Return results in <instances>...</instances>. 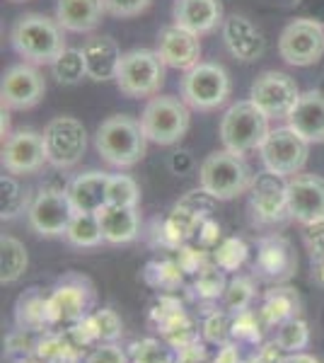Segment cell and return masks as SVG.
Listing matches in <instances>:
<instances>
[{"mask_svg": "<svg viewBox=\"0 0 324 363\" xmlns=\"http://www.w3.org/2000/svg\"><path fill=\"white\" fill-rule=\"evenodd\" d=\"M10 44L15 54L34 66H51L66 46V29L58 25L56 17L27 13L17 17L10 27Z\"/></svg>", "mask_w": 324, "mask_h": 363, "instance_id": "1", "label": "cell"}, {"mask_svg": "<svg viewBox=\"0 0 324 363\" xmlns=\"http://www.w3.org/2000/svg\"><path fill=\"white\" fill-rule=\"evenodd\" d=\"M148 138L140 121L128 114H114L104 119L95 131V150L107 165L128 169L145 157Z\"/></svg>", "mask_w": 324, "mask_h": 363, "instance_id": "2", "label": "cell"}, {"mask_svg": "<svg viewBox=\"0 0 324 363\" xmlns=\"http://www.w3.org/2000/svg\"><path fill=\"white\" fill-rule=\"evenodd\" d=\"M255 184V174L247 165L245 155L233 150H216L206 155L199 165V186L216 201H233L247 194Z\"/></svg>", "mask_w": 324, "mask_h": 363, "instance_id": "3", "label": "cell"}, {"mask_svg": "<svg viewBox=\"0 0 324 363\" xmlns=\"http://www.w3.org/2000/svg\"><path fill=\"white\" fill-rule=\"evenodd\" d=\"M269 121H271L269 116L252 99H238L220 116L218 133H220L223 148L233 150L238 155H247L252 150H259L271 133Z\"/></svg>", "mask_w": 324, "mask_h": 363, "instance_id": "4", "label": "cell"}, {"mask_svg": "<svg viewBox=\"0 0 324 363\" xmlns=\"http://www.w3.org/2000/svg\"><path fill=\"white\" fill-rule=\"evenodd\" d=\"M138 121L148 143L177 145L191 126V107L181 97L155 95L145 102Z\"/></svg>", "mask_w": 324, "mask_h": 363, "instance_id": "5", "label": "cell"}, {"mask_svg": "<svg viewBox=\"0 0 324 363\" xmlns=\"http://www.w3.org/2000/svg\"><path fill=\"white\" fill-rule=\"evenodd\" d=\"M164 63L155 49H131L123 51L114 83L121 95L131 99H150L160 95L164 83Z\"/></svg>", "mask_w": 324, "mask_h": 363, "instance_id": "6", "label": "cell"}, {"mask_svg": "<svg viewBox=\"0 0 324 363\" xmlns=\"http://www.w3.org/2000/svg\"><path fill=\"white\" fill-rule=\"evenodd\" d=\"M95 286L87 277L80 274H66L56 281V286L49 291V318L51 330L58 327H73L87 315L95 313Z\"/></svg>", "mask_w": 324, "mask_h": 363, "instance_id": "7", "label": "cell"}, {"mask_svg": "<svg viewBox=\"0 0 324 363\" xmlns=\"http://www.w3.org/2000/svg\"><path fill=\"white\" fill-rule=\"evenodd\" d=\"M179 92L194 112H216L230 99L233 83H230V73L220 63L201 61L184 73Z\"/></svg>", "mask_w": 324, "mask_h": 363, "instance_id": "8", "label": "cell"}, {"mask_svg": "<svg viewBox=\"0 0 324 363\" xmlns=\"http://www.w3.org/2000/svg\"><path fill=\"white\" fill-rule=\"evenodd\" d=\"M310 140H305L298 131H293L291 126H279L271 128V133L264 140V145L259 148L262 155V165L267 172L276 174L281 179H291L300 174L308 165L310 155Z\"/></svg>", "mask_w": 324, "mask_h": 363, "instance_id": "9", "label": "cell"}, {"mask_svg": "<svg viewBox=\"0 0 324 363\" xmlns=\"http://www.w3.org/2000/svg\"><path fill=\"white\" fill-rule=\"evenodd\" d=\"M41 133H44L46 157L51 167L70 169L85 157L87 128L75 116H54Z\"/></svg>", "mask_w": 324, "mask_h": 363, "instance_id": "10", "label": "cell"}, {"mask_svg": "<svg viewBox=\"0 0 324 363\" xmlns=\"http://www.w3.org/2000/svg\"><path fill=\"white\" fill-rule=\"evenodd\" d=\"M279 56L296 68L320 63L324 56V27L310 17L291 20L279 37Z\"/></svg>", "mask_w": 324, "mask_h": 363, "instance_id": "11", "label": "cell"}, {"mask_svg": "<svg viewBox=\"0 0 324 363\" xmlns=\"http://www.w3.org/2000/svg\"><path fill=\"white\" fill-rule=\"evenodd\" d=\"M300 95L298 83L284 70H264L250 87V99L269 119H288Z\"/></svg>", "mask_w": 324, "mask_h": 363, "instance_id": "12", "label": "cell"}, {"mask_svg": "<svg viewBox=\"0 0 324 363\" xmlns=\"http://www.w3.org/2000/svg\"><path fill=\"white\" fill-rule=\"evenodd\" d=\"M75 216L68 191L41 186L27 211V223L41 238H63Z\"/></svg>", "mask_w": 324, "mask_h": 363, "instance_id": "13", "label": "cell"}, {"mask_svg": "<svg viewBox=\"0 0 324 363\" xmlns=\"http://www.w3.org/2000/svg\"><path fill=\"white\" fill-rule=\"evenodd\" d=\"M49 165L44 145V133L34 128H17L3 138V169L15 177L37 174Z\"/></svg>", "mask_w": 324, "mask_h": 363, "instance_id": "14", "label": "cell"}, {"mask_svg": "<svg viewBox=\"0 0 324 363\" xmlns=\"http://www.w3.org/2000/svg\"><path fill=\"white\" fill-rule=\"evenodd\" d=\"M46 95V80L39 73L34 63H15L3 73V83H0V99H3L5 109H15V112H25L32 109L44 99Z\"/></svg>", "mask_w": 324, "mask_h": 363, "instance_id": "15", "label": "cell"}, {"mask_svg": "<svg viewBox=\"0 0 324 363\" xmlns=\"http://www.w3.org/2000/svg\"><path fill=\"white\" fill-rule=\"evenodd\" d=\"M288 213L303 225H315L324 220V177L300 172L286 179Z\"/></svg>", "mask_w": 324, "mask_h": 363, "instance_id": "16", "label": "cell"}, {"mask_svg": "<svg viewBox=\"0 0 324 363\" xmlns=\"http://www.w3.org/2000/svg\"><path fill=\"white\" fill-rule=\"evenodd\" d=\"M155 51L167 68L186 73L201 63V37L172 22L169 27L160 29Z\"/></svg>", "mask_w": 324, "mask_h": 363, "instance_id": "17", "label": "cell"}, {"mask_svg": "<svg viewBox=\"0 0 324 363\" xmlns=\"http://www.w3.org/2000/svg\"><path fill=\"white\" fill-rule=\"evenodd\" d=\"M250 206L259 223H281L284 218H291L286 199V179L276 177L264 169V174L255 177V184L250 189Z\"/></svg>", "mask_w": 324, "mask_h": 363, "instance_id": "18", "label": "cell"}, {"mask_svg": "<svg viewBox=\"0 0 324 363\" xmlns=\"http://www.w3.org/2000/svg\"><path fill=\"white\" fill-rule=\"evenodd\" d=\"M223 32V42H225L228 51L233 54L238 61L242 63H252V61H259L264 54V42L262 32L250 17L245 15H228L225 22L220 27Z\"/></svg>", "mask_w": 324, "mask_h": 363, "instance_id": "19", "label": "cell"}, {"mask_svg": "<svg viewBox=\"0 0 324 363\" xmlns=\"http://www.w3.org/2000/svg\"><path fill=\"white\" fill-rule=\"evenodd\" d=\"M296 252H293L291 242L281 235L264 238L257 247V259H255V274H259L267 281H286L296 272Z\"/></svg>", "mask_w": 324, "mask_h": 363, "instance_id": "20", "label": "cell"}, {"mask_svg": "<svg viewBox=\"0 0 324 363\" xmlns=\"http://www.w3.org/2000/svg\"><path fill=\"white\" fill-rule=\"evenodd\" d=\"M174 25L189 29V32L206 37L223 27L225 15H223L220 0H174L172 5Z\"/></svg>", "mask_w": 324, "mask_h": 363, "instance_id": "21", "label": "cell"}, {"mask_svg": "<svg viewBox=\"0 0 324 363\" xmlns=\"http://www.w3.org/2000/svg\"><path fill=\"white\" fill-rule=\"evenodd\" d=\"M80 49L82 56H85L87 78L95 80V83H107V80L116 78V68H119L123 51L114 39L104 37V34H92L90 39H85Z\"/></svg>", "mask_w": 324, "mask_h": 363, "instance_id": "22", "label": "cell"}, {"mask_svg": "<svg viewBox=\"0 0 324 363\" xmlns=\"http://www.w3.org/2000/svg\"><path fill=\"white\" fill-rule=\"evenodd\" d=\"M286 121L305 140H310V143H324V92L322 90L303 92L296 109H293Z\"/></svg>", "mask_w": 324, "mask_h": 363, "instance_id": "23", "label": "cell"}, {"mask_svg": "<svg viewBox=\"0 0 324 363\" xmlns=\"http://www.w3.org/2000/svg\"><path fill=\"white\" fill-rule=\"evenodd\" d=\"M107 15L104 0H58L54 17L66 32L87 34L95 32Z\"/></svg>", "mask_w": 324, "mask_h": 363, "instance_id": "24", "label": "cell"}, {"mask_svg": "<svg viewBox=\"0 0 324 363\" xmlns=\"http://www.w3.org/2000/svg\"><path fill=\"white\" fill-rule=\"evenodd\" d=\"M107 186L109 172L90 169V172H82L70 179L68 199L78 213H97L99 208L107 206Z\"/></svg>", "mask_w": 324, "mask_h": 363, "instance_id": "25", "label": "cell"}, {"mask_svg": "<svg viewBox=\"0 0 324 363\" xmlns=\"http://www.w3.org/2000/svg\"><path fill=\"white\" fill-rule=\"evenodd\" d=\"M99 225H102L104 242L109 245H126L133 242L140 233V213L138 208L126 206H111L107 203L104 208L97 211Z\"/></svg>", "mask_w": 324, "mask_h": 363, "instance_id": "26", "label": "cell"}, {"mask_svg": "<svg viewBox=\"0 0 324 363\" xmlns=\"http://www.w3.org/2000/svg\"><path fill=\"white\" fill-rule=\"evenodd\" d=\"M15 327L34 335H44L51 330L49 318V294H41V289L25 291L15 303Z\"/></svg>", "mask_w": 324, "mask_h": 363, "instance_id": "27", "label": "cell"}, {"mask_svg": "<svg viewBox=\"0 0 324 363\" xmlns=\"http://www.w3.org/2000/svg\"><path fill=\"white\" fill-rule=\"evenodd\" d=\"M259 315H262L267 330H276L286 320L300 318V298L288 286H276V289L267 291L262 306H259Z\"/></svg>", "mask_w": 324, "mask_h": 363, "instance_id": "28", "label": "cell"}, {"mask_svg": "<svg viewBox=\"0 0 324 363\" xmlns=\"http://www.w3.org/2000/svg\"><path fill=\"white\" fill-rule=\"evenodd\" d=\"M29 267L27 247L13 235L0 238V284L10 286L25 277Z\"/></svg>", "mask_w": 324, "mask_h": 363, "instance_id": "29", "label": "cell"}, {"mask_svg": "<svg viewBox=\"0 0 324 363\" xmlns=\"http://www.w3.org/2000/svg\"><path fill=\"white\" fill-rule=\"evenodd\" d=\"M32 201V191L25 189L15 174L3 172V177H0V216H3V220H13L17 216L27 213Z\"/></svg>", "mask_w": 324, "mask_h": 363, "instance_id": "30", "label": "cell"}, {"mask_svg": "<svg viewBox=\"0 0 324 363\" xmlns=\"http://www.w3.org/2000/svg\"><path fill=\"white\" fill-rule=\"evenodd\" d=\"M63 240H66L70 247H78V250L99 247V245L104 242L99 216L97 213H78V211H75V216H73V220H70Z\"/></svg>", "mask_w": 324, "mask_h": 363, "instance_id": "31", "label": "cell"}, {"mask_svg": "<svg viewBox=\"0 0 324 363\" xmlns=\"http://www.w3.org/2000/svg\"><path fill=\"white\" fill-rule=\"evenodd\" d=\"M225 272L220 267H216L213 262H208L201 272L194 274L191 291L201 303H220L223 294H225Z\"/></svg>", "mask_w": 324, "mask_h": 363, "instance_id": "32", "label": "cell"}, {"mask_svg": "<svg viewBox=\"0 0 324 363\" xmlns=\"http://www.w3.org/2000/svg\"><path fill=\"white\" fill-rule=\"evenodd\" d=\"M274 344L284 354H298V351L308 349L310 344V327L303 318H291L284 325L274 330Z\"/></svg>", "mask_w": 324, "mask_h": 363, "instance_id": "33", "label": "cell"}, {"mask_svg": "<svg viewBox=\"0 0 324 363\" xmlns=\"http://www.w3.org/2000/svg\"><path fill=\"white\" fill-rule=\"evenodd\" d=\"M51 73L61 85H78L82 78H87V66L82 49H68L51 63Z\"/></svg>", "mask_w": 324, "mask_h": 363, "instance_id": "34", "label": "cell"}, {"mask_svg": "<svg viewBox=\"0 0 324 363\" xmlns=\"http://www.w3.org/2000/svg\"><path fill=\"white\" fill-rule=\"evenodd\" d=\"M128 356H131V363H177V351L155 337L133 342L128 347Z\"/></svg>", "mask_w": 324, "mask_h": 363, "instance_id": "35", "label": "cell"}, {"mask_svg": "<svg viewBox=\"0 0 324 363\" xmlns=\"http://www.w3.org/2000/svg\"><path fill=\"white\" fill-rule=\"evenodd\" d=\"M262 330H267V325H264L259 310L255 313L252 308H247L240 310V313H233V342H240L242 347L245 344L257 347L262 342Z\"/></svg>", "mask_w": 324, "mask_h": 363, "instance_id": "36", "label": "cell"}, {"mask_svg": "<svg viewBox=\"0 0 324 363\" xmlns=\"http://www.w3.org/2000/svg\"><path fill=\"white\" fill-rule=\"evenodd\" d=\"M255 298H257L255 281L250 277H235L228 281L225 294L220 298V308L230 310V313H240V310L252 308Z\"/></svg>", "mask_w": 324, "mask_h": 363, "instance_id": "37", "label": "cell"}, {"mask_svg": "<svg viewBox=\"0 0 324 363\" xmlns=\"http://www.w3.org/2000/svg\"><path fill=\"white\" fill-rule=\"evenodd\" d=\"M250 259V247H247L245 240L240 238H228V240H220L213 250V264L220 267L223 272H238L245 262Z\"/></svg>", "mask_w": 324, "mask_h": 363, "instance_id": "38", "label": "cell"}, {"mask_svg": "<svg viewBox=\"0 0 324 363\" xmlns=\"http://www.w3.org/2000/svg\"><path fill=\"white\" fill-rule=\"evenodd\" d=\"M201 337L203 342L223 347V344L233 342V313L225 308L208 313L201 322Z\"/></svg>", "mask_w": 324, "mask_h": 363, "instance_id": "39", "label": "cell"}, {"mask_svg": "<svg viewBox=\"0 0 324 363\" xmlns=\"http://www.w3.org/2000/svg\"><path fill=\"white\" fill-rule=\"evenodd\" d=\"M145 281L157 291H164V294H172L181 286L184 281V272L177 262H152L145 269Z\"/></svg>", "mask_w": 324, "mask_h": 363, "instance_id": "40", "label": "cell"}, {"mask_svg": "<svg viewBox=\"0 0 324 363\" xmlns=\"http://www.w3.org/2000/svg\"><path fill=\"white\" fill-rule=\"evenodd\" d=\"M138 201H140L138 182L128 177V174H109L107 203H111V206L138 208Z\"/></svg>", "mask_w": 324, "mask_h": 363, "instance_id": "41", "label": "cell"}, {"mask_svg": "<svg viewBox=\"0 0 324 363\" xmlns=\"http://www.w3.org/2000/svg\"><path fill=\"white\" fill-rule=\"evenodd\" d=\"M90 322L95 327L97 342H119L123 335V322L111 308H99L90 315Z\"/></svg>", "mask_w": 324, "mask_h": 363, "instance_id": "42", "label": "cell"}, {"mask_svg": "<svg viewBox=\"0 0 324 363\" xmlns=\"http://www.w3.org/2000/svg\"><path fill=\"white\" fill-rule=\"evenodd\" d=\"M85 363H131V356L119 342H99L90 347Z\"/></svg>", "mask_w": 324, "mask_h": 363, "instance_id": "43", "label": "cell"}, {"mask_svg": "<svg viewBox=\"0 0 324 363\" xmlns=\"http://www.w3.org/2000/svg\"><path fill=\"white\" fill-rule=\"evenodd\" d=\"M152 0H104V10L111 17L119 20H131V17L143 15L150 8Z\"/></svg>", "mask_w": 324, "mask_h": 363, "instance_id": "44", "label": "cell"}, {"mask_svg": "<svg viewBox=\"0 0 324 363\" xmlns=\"http://www.w3.org/2000/svg\"><path fill=\"white\" fill-rule=\"evenodd\" d=\"M242 344L240 342H228V344H223L220 349H218V354H216V359L213 363H247L242 359Z\"/></svg>", "mask_w": 324, "mask_h": 363, "instance_id": "45", "label": "cell"}, {"mask_svg": "<svg viewBox=\"0 0 324 363\" xmlns=\"http://www.w3.org/2000/svg\"><path fill=\"white\" fill-rule=\"evenodd\" d=\"M281 363H322L317 356L312 354H305V351H298V354H286Z\"/></svg>", "mask_w": 324, "mask_h": 363, "instance_id": "46", "label": "cell"}, {"mask_svg": "<svg viewBox=\"0 0 324 363\" xmlns=\"http://www.w3.org/2000/svg\"><path fill=\"white\" fill-rule=\"evenodd\" d=\"M312 281L324 286V257H312Z\"/></svg>", "mask_w": 324, "mask_h": 363, "instance_id": "47", "label": "cell"}, {"mask_svg": "<svg viewBox=\"0 0 324 363\" xmlns=\"http://www.w3.org/2000/svg\"><path fill=\"white\" fill-rule=\"evenodd\" d=\"M10 3H27V0H10Z\"/></svg>", "mask_w": 324, "mask_h": 363, "instance_id": "48", "label": "cell"}]
</instances>
